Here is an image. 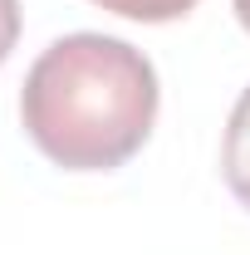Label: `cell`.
Wrapping results in <instances>:
<instances>
[{
	"label": "cell",
	"instance_id": "6da1fadb",
	"mask_svg": "<svg viewBox=\"0 0 250 255\" xmlns=\"http://www.w3.org/2000/svg\"><path fill=\"white\" fill-rule=\"evenodd\" d=\"M157 69L113 34H64L25 74L20 123L49 162L69 172L123 167L152 132Z\"/></svg>",
	"mask_w": 250,
	"mask_h": 255
},
{
	"label": "cell",
	"instance_id": "7a4b0ae2",
	"mask_svg": "<svg viewBox=\"0 0 250 255\" xmlns=\"http://www.w3.org/2000/svg\"><path fill=\"white\" fill-rule=\"evenodd\" d=\"M221 172H226V187L236 191V201L250 206V89L231 108L226 142H221Z\"/></svg>",
	"mask_w": 250,
	"mask_h": 255
},
{
	"label": "cell",
	"instance_id": "3957f363",
	"mask_svg": "<svg viewBox=\"0 0 250 255\" xmlns=\"http://www.w3.org/2000/svg\"><path fill=\"white\" fill-rule=\"evenodd\" d=\"M103 10L123 15V20H142V25H167V20H182L196 0H94Z\"/></svg>",
	"mask_w": 250,
	"mask_h": 255
},
{
	"label": "cell",
	"instance_id": "277c9868",
	"mask_svg": "<svg viewBox=\"0 0 250 255\" xmlns=\"http://www.w3.org/2000/svg\"><path fill=\"white\" fill-rule=\"evenodd\" d=\"M15 39H20V0H0V64L10 59Z\"/></svg>",
	"mask_w": 250,
	"mask_h": 255
},
{
	"label": "cell",
	"instance_id": "5b68a950",
	"mask_svg": "<svg viewBox=\"0 0 250 255\" xmlns=\"http://www.w3.org/2000/svg\"><path fill=\"white\" fill-rule=\"evenodd\" d=\"M231 5H236V20L250 30V0H231Z\"/></svg>",
	"mask_w": 250,
	"mask_h": 255
}]
</instances>
